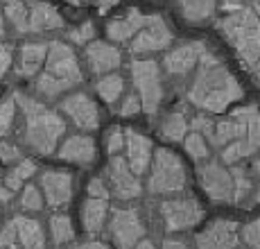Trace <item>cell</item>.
Here are the masks:
<instances>
[{
  "label": "cell",
  "instance_id": "33",
  "mask_svg": "<svg viewBox=\"0 0 260 249\" xmlns=\"http://www.w3.org/2000/svg\"><path fill=\"white\" fill-rule=\"evenodd\" d=\"M16 111H18V104H16V98H5L0 102V138L9 136L12 132L14 122H16Z\"/></svg>",
  "mask_w": 260,
  "mask_h": 249
},
{
  "label": "cell",
  "instance_id": "12",
  "mask_svg": "<svg viewBox=\"0 0 260 249\" xmlns=\"http://www.w3.org/2000/svg\"><path fill=\"white\" fill-rule=\"evenodd\" d=\"M172 29L161 16H147V23L143 29L129 41V52L132 54H152L170 48L172 43Z\"/></svg>",
  "mask_w": 260,
  "mask_h": 249
},
{
  "label": "cell",
  "instance_id": "4",
  "mask_svg": "<svg viewBox=\"0 0 260 249\" xmlns=\"http://www.w3.org/2000/svg\"><path fill=\"white\" fill-rule=\"evenodd\" d=\"M84 82V73L79 66L77 54L71 46L61 41H52L48 46V59L43 71L34 79V91L37 96L54 100L63 96L66 91H73L75 86Z\"/></svg>",
  "mask_w": 260,
  "mask_h": 249
},
{
  "label": "cell",
  "instance_id": "47",
  "mask_svg": "<svg viewBox=\"0 0 260 249\" xmlns=\"http://www.w3.org/2000/svg\"><path fill=\"white\" fill-rule=\"evenodd\" d=\"M132 249H156V245H154V242L149 240V238H143V240H138Z\"/></svg>",
  "mask_w": 260,
  "mask_h": 249
},
{
  "label": "cell",
  "instance_id": "17",
  "mask_svg": "<svg viewBox=\"0 0 260 249\" xmlns=\"http://www.w3.org/2000/svg\"><path fill=\"white\" fill-rule=\"evenodd\" d=\"M84 59H86L88 71L98 77L118 71L122 64V52L109 41H91L84 50Z\"/></svg>",
  "mask_w": 260,
  "mask_h": 249
},
{
  "label": "cell",
  "instance_id": "46",
  "mask_svg": "<svg viewBox=\"0 0 260 249\" xmlns=\"http://www.w3.org/2000/svg\"><path fill=\"white\" fill-rule=\"evenodd\" d=\"M161 249H190L183 240H174V238H168V240H163V247Z\"/></svg>",
  "mask_w": 260,
  "mask_h": 249
},
{
  "label": "cell",
  "instance_id": "48",
  "mask_svg": "<svg viewBox=\"0 0 260 249\" xmlns=\"http://www.w3.org/2000/svg\"><path fill=\"white\" fill-rule=\"evenodd\" d=\"M242 3H244V0H224V7L233 12V9H240V7H242Z\"/></svg>",
  "mask_w": 260,
  "mask_h": 249
},
{
  "label": "cell",
  "instance_id": "3",
  "mask_svg": "<svg viewBox=\"0 0 260 249\" xmlns=\"http://www.w3.org/2000/svg\"><path fill=\"white\" fill-rule=\"evenodd\" d=\"M14 98L23 113V143L41 157L54 154L66 134V120L61 113L25 93H16Z\"/></svg>",
  "mask_w": 260,
  "mask_h": 249
},
{
  "label": "cell",
  "instance_id": "25",
  "mask_svg": "<svg viewBox=\"0 0 260 249\" xmlns=\"http://www.w3.org/2000/svg\"><path fill=\"white\" fill-rule=\"evenodd\" d=\"M3 5L5 21L12 25L16 34H27L29 32V5L27 0H0Z\"/></svg>",
  "mask_w": 260,
  "mask_h": 249
},
{
  "label": "cell",
  "instance_id": "54",
  "mask_svg": "<svg viewBox=\"0 0 260 249\" xmlns=\"http://www.w3.org/2000/svg\"><path fill=\"white\" fill-rule=\"evenodd\" d=\"M256 9H258V16H260V0H256Z\"/></svg>",
  "mask_w": 260,
  "mask_h": 249
},
{
  "label": "cell",
  "instance_id": "35",
  "mask_svg": "<svg viewBox=\"0 0 260 249\" xmlns=\"http://www.w3.org/2000/svg\"><path fill=\"white\" fill-rule=\"evenodd\" d=\"M93 37H95V25L91 21H84L82 25H77V27H73L68 32V39L73 43H77V46H88L93 41Z\"/></svg>",
  "mask_w": 260,
  "mask_h": 249
},
{
  "label": "cell",
  "instance_id": "34",
  "mask_svg": "<svg viewBox=\"0 0 260 249\" xmlns=\"http://www.w3.org/2000/svg\"><path fill=\"white\" fill-rule=\"evenodd\" d=\"M231 174H233V183H236V202H242L251 193V177L242 166H233Z\"/></svg>",
  "mask_w": 260,
  "mask_h": 249
},
{
  "label": "cell",
  "instance_id": "16",
  "mask_svg": "<svg viewBox=\"0 0 260 249\" xmlns=\"http://www.w3.org/2000/svg\"><path fill=\"white\" fill-rule=\"evenodd\" d=\"M206 52V46L202 41H188L181 43L174 50H170L163 59V68L170 77H186L190 71H194L202 59V54Z\"/></svg>",
  "mask_w": 260,
  "mask_h": 249
},
{
  "label": "cell",
  "instance_id": "27",
  "mask_svg": "<svg viewBox=\"0 0 260 249\" xmlns=\"http://www.w3.org/2000/svg\"><path fill=\"white\" fill-rule=\"evenodd\" d=\"M188 129H190V122H188V118H186L183 111L168 113V116L161 120V124H158V134H161V138H166V141H170V143L183 141V138L188 136Z\"/></svg>",
  "mask_w": 260,
  "mask_h": 249
},
{
  "label": "cell",
  "instance_id": "14",
  "mask_svg": "<svg viewBox=\"0 0 260 249\" xmlns=\"http://www.w3.org/2000/svg\"><path fill=\"white\" fill-rule=\"evenodd\" d=\"M39 188H41L46 204L52 208H63L73 202L75 195V177L66 170H43L39 177Z\"/></svg>",
  "mask_w": 260,
  "mask_h": 249
},
{
  "label": "cell",
  "instance_id": "39",
  "mask_svg": "<svg viewBox=\"0 0 260 249\" xmlns=\"http://www.w3.org/2000/svg\"><path fill=\"white\" fill-rule=\"evenodd\" d=\"M23 159V152H21V147L18 145H14V143H9V141H5V138H0V161L3 163H16V161H21Z\"/></svg>",
  "mask_w": 260,
  "mask_h": 249
},
{
  "label": "cell",
  "instance_id": "41",
  "mask_svg": "<svg viewBox=\"0 0 260 249\" xmlns=\"http://www.w3.org/2000/svg\"><path fill=\"white\" fill-rule=\"evenodd\" d=\"M12 61H14V50H12V46H7L5 41H0V82L7 77L9 68H12Z\"/></svg>",
  "mask_w": 260,
  "mask_h": 249
},
{
  "label": "cell",
  "instance_id": "45",
  "mask_svg": "<svg viewBox=\"0 0 260 249\" xmlns=\"http://www.w3.org/2000/svg\"><path fill=\"white\" fill-rule=\"evenodd\" d=\"M12 199H14V191L7 188L5 183H0V206H9Z\"/></svg>",
  "mask_w": 260,
  "mask_h": 249
},
{
  "label": "cell",
  "instance_id": "56",
  "mask_svg": "<svg viewBox=\"0 0 260 249\" xmlns=\"http://www.w3.org/2000/svg\"><path fill=\"white\" fill-rule=\"evenodd\" d=\"M0 174H3V172H0Z\"/></svg>",
  "mask_w": 260,
  "mask_h": 249
},
{
  "label": "cell",
  "instance_id": "11",
  "mask_svg": "<svg viewBox=\"0 0 260 249\" xmlns=\"http://www.w3.org/2000/svg\"><path fill=\"white\" fill-rule=\"evenodd\" d=\"M104 177L109 181V191L116 195L120 202H132L143 195V183L138 174L129 168L127 159L111 157L109 166L104 168Z\"/></svg>",
  "mask_w": 260,
  "mask_h": 249
},
{
  "label": "cell",
  "instance_id": "24",
  "mask_svg": "<svg viewBox=\"0 0 260 249\" xmlns=\"http://www.w3.org/2000/svg\"><path fill=\"white\" fill-rule=\"evenodd\" d=\"M107 217H109V202L107 199H98V197H88L82 204V224L84 231L98 236L104 227H107Z\"/></svg>",
  "mask_w": 260,
  "mask_h": 249
},
{
  "label": "cell",
  "instance_id": "18",
  "mask_svg": "<svg viewBox=\"0 0 260 249\" xmlns=\"http://www.w3.org/2000/svg\"><path fill=\"white\" fill-rule=\"evenodd\" d=\"M57 157L61 161L88 168V166H93L95 157H98V149H95V143L91 136H86V134H73V136L61 141V145L57 149Z\"/></svg>",
  "mask_w": 260,
  "mask_h": 249
},
{
  "label": "cell",
  "instance_id": "52",
  "mask_svg": "<svg viewBox=\"0 0 260 249\" xmlns=\"http://www.w3.org/2000/svg\"><path fill=\"white\" fill-rule=\"evenodd\" d=\"M66 3H71V5H82L84 0H66Z\"/></svg>",
  "mask_w": 260,
  "mask_h": 249
},
{
  "label": "cell",
  "instance_id": "28",
  "mask_svg": "<svg viewBox=\"0 0 260 249\" xmlns=\"http://www.w3.org/2000/svg\"><path fill=\"white\" fill-rule=\"evenodd\" d=\"M95 91H98V96L107 104H116L124 93V77L118 73L102 75V77L98 79V84H95Z\"/></svg>",
  "mask_w": 260,
  "mask_h": 249
},
{
  "label": "cell",
  "instance_id": "8",
  "mask_svg": "<svg viewBox=\"0 0 260 249\" xmlns=\"http://www.w3.org/2000/svg\"><path fill=\"white\" fill-rule=\"evenodd\" d=\"M158 215H161L163 229L168 233H179V231H188L194 224L202 222L204 208L194 197H174L161 202Z\"/></svg>",
  "mask_w": 260,
  "mask_h": 249
},
{
  "label": "cell",
  "instance_id": "44",
  "mask_svg": "<svg viewBox=\"0 0 260 249\" xmlns=\"http://www.w3.org/2000/svg\"><path fill=\"white\" fill-rule=\"evenodd\" d=\"M68 249H109V245L100 240H84V242H77V245H71Z\"/></svg>",
  "mask_w": 260,
  "mask_h": 249
},
{
  "label": "cell",
  "instance_id": "53",
  "mask_svg": "<svg viewBox=\"0 0 260 249\" xmlns=\"http://www.w3.org/2000/svg\"><path fill=\"white\" fill-rule=\"evenodd\" d=\"M256 202H260V186H258V191H256Z\"/></svg>",
  "mask_w": 260,
  "mask_h": 249
},
{
  "label": "cell",
  "instance_id": "13",
  "mask_svg": "<svg viewBox=\"0 0 260 249\" xmlns=\"http://www.w3.org/2000/svg\"><path fill=\"white\" fill-rule=\"evenodd\" d=\"M61 113L82 132H95L100 127V109L88 93H71L59 104Z\"/></svg>",
  "mask_w": 260,
  "mask_h": 249
},
{
  "label": "cell",
  "instance_id": "20",
  "mask_svg": "<svg viewBox=\"0 0 260 249\" xmlns=\"http://www.w3.org/2000/svg\"><path fill=\"white\" fill-rule=\"evenodd\" d=\"M48 46L50 43H43V41L23 43L21 52H18V66H16L18 77L32 79L41 73V68L46 66V59H48Z\"/></svg>",
  "mask_w": 260,
  "mask_h": 249
},
{
  "label": "cell",
  "instance_id": "38",
  "mask_svg": "<svg viewBox=\"0 0 260 249\" xmlns=\"http://www.w3.org/2000/svg\"><path fill=\"white\" fill-rule=\"evenodd\" d=\"M240 236H242L244 245L249 249H260V217L244 224V227L240 229Z\"/></svg>",
  "mask_w": 260,
  "mask_h": 249
},
{
  "label": "cell",
  "instance_id": "23",
  "mask_svg": "<svg viewBox=\"0 0 260 249\" xmlns=\"http://www.w3.org/2000/svg\"><path fill=\"white\" fill-rule=\"evenodd\" d=\"M16 224V233H18V245L23 249H48L46 240V231H43L41 222L34 220L27 215H16L12 217Z\"/></svg>",
  "mask_w": 260,
  "mask_h": 249
},
{
  "label": "cell",
  "instance_id": "9",
  "mask_svg": "<svg viewBox=\"0 0 260 249\" xmlns=\"http://www.w3.org/2000/svg\"><path fill=\"white\" fill-rule=\"evenodd\" d=\"M109 236L118 249H132L147 236V227L138 208H116L109 217Z\"/></svg>",
  "mask_w": 260,
  "mask_h": 249
},
{
  "label": "cell",
  "instance_id": "32",
  "mask_svg": "<svg viewBox=\"0 0 260 249\" xmlns=\"http://www.w3.org/2000/svg\"><path fill=\"white\" fill-rule=\"evenodd\" d=\"M183 147H186L188 157L192 159V161H206L208 154H211V149H208V138L204 136V134L194 132V129L183 138Z\"/></svg>",
  "mask_w": 260,
  "mask_h": 249
},
{
  "label": "cell",
  "instance_id": "31",
  "mask_svg": "<svg viewBox=\"0 0 260 249\" xmlns=\"http://www.w3.org/2000/svg\"><path fill=\"white\" fill-rule=\"evenodd\" d=\"M18 204L25 213H39L46 206V197H43L41 188L34 186V183H25L21 188V197H18Z\"/></svg>",
  "mask_w": 260,
  "mask_h": 249
},
{
  "label": "cell",
  "instance_id": "30",
  "mask_svg": "<svg viewBox=\"0 0 260 249\" xmlns=\"http://www.w3.org/2000/svg\"><path fill=\"white\" fill-rule=\"evenodd\" d=\"M48 229H50V238H52V242L59 245V247L73 242V238H75L73 220H71V215H66V213H54L48 222Z\"/></svg>",
  "mask_w": 260,
  "mask_h": 249
},
{
  "label": "cell",
  "instance_id": "51",
  "mask_svg": "<svg viewBox=\"0 0 260 249\" xmlns=\"http://www.w3.org/2000/svg\"><path fill=\"white\" fill-rule=\"evenodd\" d=\"M253 172L258 174V179H260V157L256 159V161H253Z\"/></svg>",
  "mask_w": 260,
  "mask_h": 249
},
{
  "label": "cell",
  "instance_id": "10",
  "mask_svg": "<svg viewBox=\"0 0 260 249\" xmlns=\"http://www.w3.org/2000/svg\"><path fill=\"white\" fill-rule=\"evenodd\" d=\"M199 183H202L204 193L211 197L215 204H229L236 202V183H233V174L224 163L206 161L199 166Z\"/></svg>",
  "mask_w": 260,
  "mask_h": 249
},
{
  "label": "cell",
  "instance_id": "19",
  "mask_svg": "<svg viewBox=\"0 0 260 249\" xmlns=\"http://www.w3.org/2000/svg\"><path fill=\"white\" fill-rule=\"evenodd\" d=\"M124 149H127V163L134 172L141 177V174L149 168L154 157V149H152V141H149L145 134L136 132V129H127L124 132Z\"/></svg>",
  "mask_w": 260,
  "mask_h": 249
},
{
  "label": "cell",
  "instance_id": "2",
  "mask_svg": "<svg viewBox=\"0 0 260 249\" xmlns=\"http://www.w3.org/2000/svg\"><path fill=\"white\" fill-rule=\"evenodd\" d=\"M208 143L222 152V161L236 166L260 147V113L256 107L236 109L229 118L217 120Z\"/></svg>",
  "mask_w": 260,
  "mask_h": 249
},
{
  "label": "cell",
  "instance_id": "5",
  "mask_svg": "<svg viewBox=\"0 0 260 249\" xmlns=\"http://www.w3.org/2000/svg\"><path fill=\"white\" fill-rule=\"evenodd\" d=\"M224 39L236 48L240 64L260 86V16L249 7L233 9L219 21Z\"/></svg>",
  "mask_w": 260,
  "mask_h": 249
},
{
  "label": "cell",
  "instance_id": "1",
  "mask_svg": "<svg viewBox=\"0 0 260 249\" xmlns=\"http://www.w3.org/2000/svg\"><path fill=\"white\" fill-rule=\"evenodd\" d=\"M242 98V86L233 73L224 66L211 50L202 54L192 82L188 86V100L206 113H222Z\"/></svg>",
  "mask_w": 260,
  "mask_h": 249
},
{
  "label": "cell",
  "instance_id": "50",
  "mask_svg": "<svg viewBox=\"0 0 260 249\" xmlns=\"http://www.w3.org/2000/svg\"><path fill=\"white\" fill-rule=\"evenodd\" d=\"M95 3H98L100 7H111V5H116L118 0H95Z\"/></svg>",
  "mask_w": 260,
  "mask_h": 249
},
{
  "label": "cell",
  "instance_id": "55",
  "mask_svg": "<svg viewBox=\"0 0 260 249\" xmlns=\"http://www.w3.org/2000/svg\"><path fill=\"white\" fill-rule=\"evenodd\" d=\"M9 249H18V247H9Z\"/></svg>",
  "mask_w": 260,
  "mask_h": 249
},
{
  "label": "cell",
  "instance_id": "7",
  "mask_svg": "<svg viewBox=\"0 0 260 249\" xmlns=\"http://www.w3.org/2000/svg\"><path fill=\"white\" fill-rule=\"evenodd\" d=\"M132 82L143 102V111L154 116L163 102V77L161 66L154 59H134L132 61Z\"/></svg>",
  "mask_w": 260,
  "mask_h": 249
},
{
  "label": "cell",
  "instance_id": "36",
  "mask_svg": "<svg viewBox=\"0 0 260 249\" xmlns=\"http://www.w3.org/2000/svg\"><path fill=\"white\" fill-rule=\"evenodd\" d=\"M104 149L109 157H116L120 149H124V129L113 127L104 134Z\"/></svg>",
  "mask_w": 260,
  "mask_h": 249
},
{
  "label": "cell",
  "instance_id": "6",
  "mask_svg": "<svg viewBox=\"0 0 260 249\" xmlns=\"http://www.w3.org/2000/svg\"><path fill=\"white\" fill-rule=\"evenodd\" d=\"M186 181L188 177L181 159L166 147L156 149L149 163L147 191L152 195H177L186 188Z\"/></svg>",
  "mask_w": 260,
  "mask_h": 249
},
{
  "label": "cell",
  "instance_id": "43",
  "mask_svg": "<svg viewBox=\"0 0 260 249\" xmlns=\"http://www.w3.org/2000/svg\"><path fill=\"white\" fill-rule=\"evenodd\" d=\"M213 127H215V122L211 120V118H206V116H197V118H192V122H190V129H194V132L204 134L206 138H211Z\"/></svg>",
  "mask_w": 260,
  "mask_h": 249
},
{
  "label": "cell",
  "instance_id": "49",
  "mask_svg": "<svg viewBox=\"0 0 260 249\" xmlns=\"http://www.w3.org/2000/svg\"><path fill=\"white\" fill-rule=\"evenodd\" d=\"M5 37V14H3V5H0V39Z\"/></svg>",
  "mask_w": 260,
  "mask_h": 249
},
{
  "label": "cell",
  "instance_id": "37",
  "mask_svg": "<svg viewBox=\"0 0 260 249\" xmlns=\"http://www.w3.org/2000/svg\"><path fill=\"white\" fill-rule=\"evenodd\" d=\"M116 111L120 113V116H124V118L141 113L143 111V102H141V98H138V93H127V96L120 98V104H118Z\"/></svg>",
  "mask_w": 260,
  "mask_h": 249
},
{
  "label": "cell",
  "instance_id": "40",
  "mask_svg": "<svg viewBox=\"0 0 260 249\" xmlns=\"http://www.w3.org/2000/svg\"><path fill=\"white\" fill-rule=\"evenodd\" d=\"M18 245V233H16V224L14 220H9L7 224H3L0 229V249H9Z\"/></svg>",
  "mask_w": 260,
  "mask_h": 249
},
{
  "label": "cell",
  "instance_id": "22",
  "mask_svg": "<svg viewBox=\"0 0 260 249\" xmlns=\"http://www.w3.org/2000/svg\"><path fill=\"white\" fill-rule=\"evenodd\" d=\"M29 5V32H52L63 27V18L52 5L43 0H27Z\"/></svg>",
  "mask_w": 260,
  "mask_h": 249
},
{
  "label": "cell",
  "instance_id": "26",
  "mask_svg": "<svg viewBox=\"0 0 260 249\" xmlns=\"http://www.w3.org/2000/svg\"><path fill=\"white\" fill-rule=\"evenodd\" d=\"M177 7L188 23H206L215 16L217 0H177Z\"/></svg>",
  "mask_w": 260,
  "mask_h": 249
},
{
  "label": "cell",
  "instance_id": "29",
  "mask_svg": "<svg viewBox=\"0 0 260 249\" xmlns=\"http://www.w3.org/2000/svg\"><path fill=\"white\" fill-rule=\"evenodd\" d=\"M34 174H37V163H34L32 159H21V161H16L12 166V170L5 174V181L3 183L16 193L18 188H23L25 183L34 177Z\"/></svg>",
  "mask_w": 260,
  "mask_h": 249
},
{
  "label": "cell",
  "instance_id": "21",
  "mask_svg": "<svg viewBox=\"0 0 260 249\" xmlns=\"http://www.w3.org/2000/svg\"><path fill=\"white\" fill-rule=\"evenodd\" d=\"M145 23H147V16H145L143 12H138V9H129L124 16L113 18V21L107 25V37H109V41L127 43L141 32Z\"/></svg>",
  "mask_w": 260,
  "mask_h": 249
},
{
  "label": "cell",
  "instance_id": "15",
  "mask_svg": "<svg viewBox=\"0 0 260 249\" xmlns=\"http://www.w3.org/2000/svg\"><path fill=\"white\" fill-rule=\"evenodd\" d=\"M194 242L197 249H238L240 227L233 220H213Z\"/></svg>",
  "mask_w": 260,
  "mask_h": 249
},
{
  "label": "cell",
  "instance_id": "42",
  "mask_svg": "<svg viewBox=\"0 0 260 249\" xmlns=\"http://www.w3.org/2000/svg\"><path fill=\"white\" fill-rule=\"evenodd\" d=\"M86 193H88V197H98V199H107L109 202V195H111V191H109V186H107V181L104 179H91V183L86 186Z\"/></svg>",
  "mask_w": 260,
  "mask_h": 249
}]
</instances>
